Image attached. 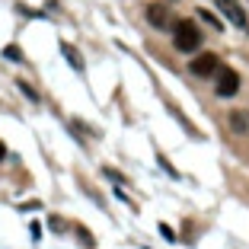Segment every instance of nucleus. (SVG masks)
<instances>
[{
    "label": "nucleus",
    "instance_id": "obj_10",
    "mask_svg": "<svg viewBox=\"0 0 249 249\" xmlns=\"http://www.w3.org/2000/svg\"><path fill=\"white\" fill-rule=\"evenodd\" d=\"M7 58L10 61H19V48H7Z\"/></svg>",
    "mask_w": 249,
    "mask_h": 249
},
{
    "label": "nucleus",
    "instance_id": "obj_8",
    "mask_svg": "<svg viewBox=\"0 0 249 249\" xmlns=\"http://www.w3.org/2000/svg\"><path fill=\"white\" fill-rule=\"evenodd\" d=\"M19 89H22V93H26V96H29V99H38V93H36V89L29 87V83H22V80H19Z\"/></svg>",
    "mask_w": 249,
    "mask_h": 249
},
{
    "label": "nucleus",
    "instance_id": "obj_5",
    "mask_svg": "<svg viewBox=\"0 0 249 249\" xmlns=\"http://www.w3.org/2000/svg\"><path fill=\"white\" fill-rule=\"evenodd\" d=\"M147 19L154 22L157 29H173V26H176L169 7H163V3H150V7H147Z\"/></svg>",
    "mask_w": 249,
    "mask_h": 249
},
{
    "label": "nucleus",
    "instance_id": "obj_3",
    "mask_svg": "<svg viewBox=\"0 0 249 249\" xmlns=\"http://www.w3.org/2000/svg\"><path fill=\"white\" fill-rule=\"evenodd\" d=\"M189 71L195 73V77H211V73L220 71V61H217V54L205 52V54H198V58L189 64Z\"/></svg>",
    "mask_w": 249,
    "mask_h": 249
},
{
    "label": "nucleus",
    "instance_id": "obj_6",
    "mask_svg": "<svg viewBox=\"0 0 249 249\" xmlns=\"http://www.w3.org/2000/svg\"><path fill=\"white\" fill-rule=\"evenodd\" d=\"M61 52H64V54H67V61H71V64H73V67H77V71H83V61H80V54L73 52L71 45H61Z\"/></svg>",
    "mask_w": 249,
    "mask_h": 249
},
{
    "label": "nucleus",
    "instance_id": "obj_9",
    "mask_svg": "<svg viewBox=\"0 0 249 249\" xmlns=\"http://www.w3.org/2000/svg\"><path fill=\"white\" fill-rule=\"evenodd\" d=\"M160 233L166 236V240H176V233H173V227H169V224H160Z\"/></svg>",
    "mask_w": 249,
    "mask_h": 249
},
{
    "label": "nucleus",
    "instance_id": "obj_2",
    "mask_svg": "<svg viewBox=\"0 0 249 249\" xmlns=\"http://www.w3.org/2000/svg\"><path fill=\"white\" fill-rule=\"evenodd\" d=\"M214 3H217V10L224 16H227L230 22H233L236 29H246L249 26V19H246V10L240 7V0H214Z\"/></svg>",
    "mask_w": 249,
    "mask_h": 249
},
{
    "label": "nucleus",
    "instance_id": "obj_7",
    "mask_svg": "<svg viewBox=\"0 0 249 249\" xmlns=\"http://www.w3.org/2000/svg\"><path fill=\"white\" fill-rule=\"evenodd\" d=\"M201 19H205V22H208V26H214V29H220V22H217V19H214V16H211V13H208V10H201Z\"/></svg>",
    "mask_w": 249,
    "mask_h": 249
},
{
    "label": "nucleus",
    "instance_id": "obj_1",
    "mask_svg": "<svg viewBox=\"0 0 249 249\" xmlns=\"http://www.w3.org/2000/svg\"><path fill=\"white\" fill-rule=\"evenodd\" d=\"M173 38H176L179 52H198V45H201V29H198L192 19H179L176 26H173Z\"/></svg>",
    "mask_w": 249,
    "mask_h": 249
},
{
    "label": "nucleus",
    "instance_id": "obj_4",
    "mask_svg": "<svg viewBox=\"0 0 249 249\" xmlns=\"http://www.w3.org/2000/svg\"><path fill=\"white\" fill-rule=\"evenodd\" d=\"M240 89V73L230 71V67H220L217 71V96H233Z\"/></svg>",
    "mask_w": 249,
    "mask_h": 249
},
{
    "label": "nucleus",
    "instance_id": "obj_11",
    "mask_svg": "<svg viewBox=\"0 0 249 249\" xmlns=\"http://www.w3.org/2000/svg\"><path fill=\"white\" fill-rule=\"evenodd\" d=\"M3 154H7V147H3V144H0V160H3Z\"/></svg>",
    "mask_w": 249,
    "mask_h": 249
}]
</instances>
